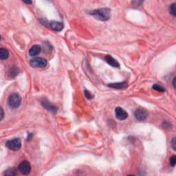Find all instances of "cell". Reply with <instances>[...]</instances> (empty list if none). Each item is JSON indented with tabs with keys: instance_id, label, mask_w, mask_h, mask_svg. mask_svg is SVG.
I'll list each match as a JSON object with an SVG mask.
<instances>
[{
	"instance_id": "6da1fadb",
	"label": "cell",
	"mask_w": 176,
	"mask_h": 176,
	"mask_svg": "<svg viewBox=\"0 0 176 176\" xmlns=\"http://www.w3.org/2000/svg\"><path fill=\"white\" fill-rule=\"evenodd\" d=\"M89 13L94 16L97 19L105 22L109 19L110 15H111V10L109 8H102L91 10Z\"/></svg>"
},
{
	"instance_id": "7a4b0ae2",
	"label": "cell",
	"mask_w": 176,
	"mask_h": 176,
	"mask_svg": "<svg viewBox=\"0 0 176 176\" xmlns=\"http://www.w3.org/2000/svg\"><path fill=\"white\" fill-rule=\"evenodd\" d=\"M22 103V98L17 93H13L9 96L8 104L13 109H17L19 107Z\"/></svg>"
},
{
	"instance_id": "3957f363",
	"label": "cell",
	"mask_w": 176,
	"mask_h": 176,
	"mask_svg": "<svg viewBox=\"0 0 176 176\" xmlns=\"http://www.w3.org/2000/svg\"><path fill=\"white\" fill-rule=\"evenodd\" d=\"M30 65L32 67H36V68H44L48 65L47 61L43 58L41 57H35L32 58L30 61Z\"/></svg>"
},
{
	"instance_id": "277c9868",
	"label": "cell",
	"mask_w": 176,
	"mask_h": 176,
	"mask_svg": "<svg viewBox=\"0 0 176 176\" xmlns=\"http://www.w3.org/2000/svg\"><path fill=\"white\" fill-rule=\"evenodd\" d=\"M6 147L13 151H18L22 147V141H21L20 138H15V139L7 142L6 143Z\"/></svg>"
},
{
	"instance_id": "5b68a950",
	"label": "cell",
	"mask_w": 176,
	"mask_h": 176,
	"mask_svg": "<svg viewBox=\"0 0 176 176\" xmlns=\"http://www.w3.org/2000/svg\"><path fill=\"white\" fill-rule=\"evenodd\" d=\"M18 169L20 171L21 173L23 175H28L31 171V166L29 162L28 161H22V163L19 164L18 166Z\"/></svg>"
},
{
	"instance_id": "8992f818",
	"label": "cell",
	"mask_w": 176,
	"mask_h": 176,
	"mask_svg": "<svg viewBox=\"0 0 176 176\" xmlns=\"http://www.w3.org/2000/svg\"><path fill=\"white\" fill-rule=\"evenodd\" d=\"M41 104L42 106H43L46 109L48 110V111L52 112V113H57L58 107H56L55 105H54L52 103L49 102L46 98H43L41 100Z\"/></svg>"
},
{
	"instance_id": "52a82bcc",
	"label": "cell",
	"mask_w": 176,
	"mask_h": 176,
	"mask_svg": "<svg viewBox=\"0 0 176 176\" xmlns=\"http://www.w3.org/2000/svg\"><path fill=\"white\" fill-rule=\"evenodd\" d=\"M134 116L138 121H143L146 120L148 116V112L146 109L143 108H138L136 110Z\"/></svg>"
},
{
	"instance_id": "ba28073f",
	"label": "cell",
	"mask_w": 176,
	"mask_h": 176,
	"mask_svg": "<svg viewBox=\"0 0 176 176\" xmlns=\"http://www.w3.org/2000/svg\"><path fill=\"white\" fill-rule=\"evenodd\" d=\"M115 115H116V118L120 120V121H124V120L127 118L128 117L127 112L120 107H116L115 109Z\"/></svg>"
},
{
	"instance_id": "9c48e42d",
	"label": "cell",
	"mask_w": 176,
	"mask_h": 176,
	"mask_svg": "<svg viewBox=\"0 0 176 176\" xmlns=\"http://www.w3.org/2000/svg\"><path fill=\"white\" fill-rule=\"evenodd\" d=\"M50 28L53 30L57 32H60L64 28V23L63 22H57V21H51L49 22Z\"/></svg>"
},
{
	"instance_id": "30bf717a",
	"label": "cell",
	"mask_w": 176,
	"mask_h": 176,
	"mask_svg": "<svg viewBox=\"0 0 176 176\" xmlns=\"http://www.w3.org/2000/svg\"><path fill=\"white\" fill-rule=\"evenodd\" d=\"M108 87L112 89H116V90H125L128 87V84L127 81L121 82V83H109L107 85Z\"/></svg>"
},
{
	"instance_id": "8fae6325",
	"label": "cell",
	"mask_w": 176,
	"mask_h": 176,
	"mask_svg": "<svg viewBox=\"0 0 176 176\" xmlns=\"http://www.w3.org/2000/svg\"><path fill=\"white\" fill-rule=\"evenodd\" d=\"M105 60L108 64L111 65V66L114 67H120V64L114 58L112 57L111 55H107L105 57Z\"/></svg>"
},
{
	"instance_id": "7c38bea8",
	"label": "cell",
	"mask_w": 176,
	"mask_h": 176,
	"mask_svg": "<svg viewBox=\"0 0 176 176\" xmlns=\"http://www.w3.org/2000/svg\"><path fill=\"white\" fill-rule=\"evenodd\" d=\"M41 46L39 45H34L30 49L29 55L30 56H31V57H35V56L38 55L41 52Z\"/></svg>"
},
{
	"instance_id": "4fadbf2b",
	"label": "cell",
	"mask_w": 176,
	"mask_h": 176,
	"mask_svg": "<svg viewBox=\"0 0 176 176\" xmlns=\"http://www.w3.org/2000/svg\"><path fill=\"white\" fill-rule=\"evenodd\" d=\"M9 57V52L6 48L0 49V58L1 60H6Z\"/></svg>"
},
{
	"instance_id": "5bb4252c",
	"label": "cell",
	"mask_w": 176,
	"mask_h": 176,
	"mask_svg": "<svg viewBox=\"0 0 176 176\" xmlns=\"http://www.w3.org/2000/svg\"><path fill=\"white\" fill-rule=\"evenodd\" d=\"M4 175H7V176H13V175H16L17 174V169L15 168H9L8 169H6L5 171V172L4 173Z\"/></svg>"
},
{
	"instance_id": "9a60e30c",
	"label": "cell",
	"mask_w": 176,
	"mask_h": 176,
	"mask_svg": "<svg viewBox=\"0 0 176 176\" xmlns=\"http://www.w3.org/2000/svg\"><path fill=\"white\" fill-rule=\"evenodd\" d=\"M152 88H153L154 90L158 91H160V92H165V88H164L163 87H162L161 85H158V84H155V85H154Z\"/></svg>"
},
{
	"instance_id": "2e32d148",
	"label": "cell",
	"mask_w": 176,
	"mask_h": 176,
	"mask_svg": "<svg viewBox=\"0 0 176 176\" xmlns=\"http://www.w3.org/2000/svg\"><path fill=\"white\" fill-rule=\"evenodd\" d=\"M175 5H176V4L173 3L172 4H171L170 6H169V13L171 15L173 16V17H175V13H176Z\"/></svg>"
},
{
	"instance_id": "e0dca14e",
	"label": "cell",
	"mask_w": 176,
	"mask_h": 176,
	"mask_svg": "<svg viewBox=\"0 0 176 176\" xmlns=\"http://www.w3.org/2000/svg\"><path fill=\"white\" fill-rule=\"evenodd\" d=\"M84 94H85V97L88 98V99H89V100H91V98H94V96L91 94V92L90 91H88V90H85L84 91Z\"/></svg>"
},
{
	"instance_id": "ac0fdd59",
	"label": "cell",
	"mask_w": 176,
	"mask_h": 176,
	"mask_svg": "<svg viewBox=\"0 0 176 176\" xmlns=\"http://www.w3.org/2000/svg\"><path fill=\"white\" fill-rule=\"evenodd\" d=\"M170 164H171V165L173 166V167H174V166H175V164H176V156H173L170 158Z\"/></svg>"
},
{
	"instance_id": "d6986e66",
	"label": "cell",
	"mask_w": 176,
	"mask_h": 176,
	"mask_svg": "<svg viewBox=\"0 0 176 176\" xmlns=\"http://www.w3.org/2000/svg\"><path fill=\"white\" fill-rule=\"evenodd\" d=\"M171 146H172L173 150L175 151L176 150V139H175V137L173 138L172 141H171Z\"/></svg>"
},
{
	"instance_id": "ffe728a7",
	"label": "cell",
	"mask_w": 176,
	"mask_h": 176,
	"mask_svg": "<svg viewBox=\"0 0 176 176\" xmlns=\"http://www.w3.org/2000/svg\"><path fill=\"white\" fill-rule=\"evenodd\" d=\"M1 120L3 119L4 118V109H2V108H1Z\"/></svg>"
},
{
	"instance_id": "44dd1931",
	"label": "cell",
	"mask_w": 176,
	"mask_h": 176,
	"mask_svg": "<svg viewBox=\"0 0 176 176\" xmlns=\"http://www.w3.org/2000/svg\"><path fill=\"white\" fill-rule=\"evenodd\" d=\"M23 3L26 4H29V5H31L32 4V2L31 1H23Z\"/></svg>"
},
{
	"instance_id": "7402d4cb",
	"label": "cell",
	"mask_w": 176,
	"mask_h": 176,
	"mask_svg": "<svg viewBox=\"0 0 176 176\" xmlns=\"http://www.w3.org/2000/svg\"><path fill=\"white\" fill-rule=\"evenodd\" d=\"M175 77H174V79H173V82H172V84H173V88H175Z\"/></svg>"
}]
</instances>
